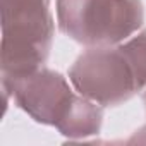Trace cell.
Instances as JSON below:
<instances>
[{
	"label": "cell",
	"mask_w": 146,
	"mask_h": 146,
	"mask_svg": "<svg viewBox=\"0 0 146 146\" xmlns=\"http://www.w3.org/2000/svg\"><path fill=\"white\" fill-rule=\"evenodd\" d=\"M60 72L46 69L2 86L5 102L12 96L35 122L55 127L67 139H84L100 132L103 107L79 95Z\"/></svg>",
	"instance_id": "6da1fadb"
},
{
	"label": "cell",
	"mask_w": 146,
	"mask_h": 146,
	"mask_svg": "<svg viewBox=\"0 0 146 146\" xmlns=\"http://www.w3.org/2000/svg\"><path fill=\"white\" fill-rule=\"evenodd\" d=\"M53 36L50 0H2V86L43 67Z\"/></svg>",
	"instance_id": "7a4b0ae2"
},
{
	"label": "cell",
	"mask_w": 146,
	"mask_h": 146,
	"mask_svg": "<svg viewBox=\"0 0 146 146\" xmlns=\"http://www.w3.org/2000/svg\"><path fill=\"white\" fill-rule=\"evenodd\" d=\"M58 29L84 46L119 45L144 23L141 0H57Z\"/></svg>",
	"instance_id": "3957f363"
},
{
	"label": "cell",
	"mask_w": 146,
	"mask_h": 146,
	"mask_svg": "<svg viewBox=\"0 0 146 146\" xmlns=\"http://www.w3.org/2000/svg\"><path fill=\"white\" fill-rule=\"evenodd\" d=\"M69 81L79 95L103 108L117 107L139 91L132 67L120 43L90 46L69 69Z\"/></svg>",
	"instance_id": "277c9868"
},
{
	"label": "cell",
	"mask_w": 146,
	"mask_h": 146,
	"mask_svg": "<svg viewBox=\"0 0 146 146\" xmlns=\"http://www.w3.org/2000/svg\"><path fill=\"white\" fill-rule=\"evenodd\" d=\"M120 48L124 50L134 78L137 83V90H144L146 88V29L132 35L131 38H127L125 41L120 43Z\"/></svg>",
	"instance_id": "5b68a950"
},
{
	"label": "cell",
	"mask_w": 146,
	"mask_h": 146,
	"mask_svg": "<svg viewBox=\"0 0 146 146\" xmlns=\"http://www.w3.org/2000/svg\"><path fill=\"white\" fill-rule=\"evenodd\" d=\"M143 102H144V105H146V91H144V95H143ZM127 143H129V144H136V143L146 144V124H144L141 129H137V131L132 134V137L127 139Z\"/></svg>",
	"instance_id": "8992f818"
}]
</instances>
